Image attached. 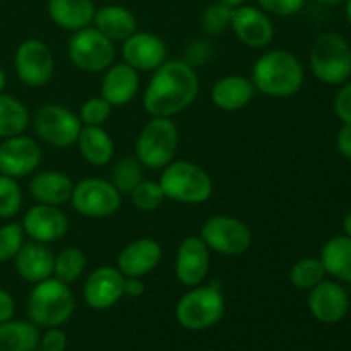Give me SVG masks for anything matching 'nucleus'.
Masks as SVG:
<instances>
[{"label": "nucleus", "mask_w": 351, "mask_h": 351, "mask_svg": "<svg viewBox=\"0 0 351 351\" xmlns=\"http://www.w3.org/2000/svg\"><path fill=\"white\" fill-rule=\"evenodd\" d=\"M199 95V77L184 60H165L154 71L146 93L144 108L151 117H171L187 110Z\"/></svg>", "instance_id": "1"}, {"label": "nucleus", "mask_w": 351, "mask_h": 351, "mask_svg": "<svg viewBox=\"0 0 351 351\" xmlns=\"http://www.w3.org/2000/svg\"><path fill=\"white\" fill-rule=\"evenodd\" d=\"M254 88L271 98H290L302 89L305 72L302 62L288 50H271L261 55L252 67Z\"/></svg>", "instance_id": "2"}, {"label": "nucleus", "mask_w": 351, "mask_h": 351, "mask_svg": "<svg viewBox=\"0 0 351 351\" xmlns=\"http://www.w3.org/2000/svg\"><path fill=\"white\" fill-rule=\"evenodd\" d=\"M75 308L74 295L69 285L57 278H48L34 285L27 297V317L41 328H60L72 317Z\"/></svg>", "instance_id": "3"}, {"label": "nucleus", "mask_w": 351, "mask_h": 351, "mask_svg": "<svg viewBox=\"0 0 351 351\" xmlns=\"http://www.w3.org/2000/svg\"><path fill=\"white\" fill-rule=\"evenodd\" d=\"M225 297L219 285H197L178 300L175 307L178 324L187 331H204L213 328L225 315Z\"/></svg>", "instance_id": "4"}, {"label": "nucleus", "mask_w": 351, "mask_h": 351, "mask_svg": "<svg viewBox=\"0 0 351 351\" xmlns=\"http://www.w3.org/2000/svg\"><path fill=\"white\" fill-rule=\"evenodd\" d=\"M312 74L329 86H339L351 77V47L345 36L328 31L315 38L311 55Z\"/></svg>", "instance_id": "5"}, {"label": "nucleus", "mask_w": 351, "mask_h": 351, "mask_svg": "<svg viewBox=\"0 0 351 351\" xmlns=\"http://www.w3.org/2000/svg\"><path fill=\"white\" fill-rule=\"evenodd\" d=\"M160 185L165 197L182 204H202L213 195V180L208 171L185 160L167 165Z\"/></svg>", "instance_id": "6"}, {"label": "nucleus", "mask_w": 351, "mask_h": 351, "mask_svg": "<svg viewBox=\"0 0 351 351\" xmlns=\"http://www.w3.org/2000/svg\"><path fill=\"white\" fill-rule=\"evenodd\" d=\"M178 147V129L167 117H151L136 143V158L143 167L161 170L175 160Z\"/></svg>", "instance_id": "7"}, {"label": "nucleus", "mask_w": 351, "mask_h": 351, "mask_svg": "<svg viewBox=\"0 0 351 351\" xmlns=\"http://www.w3.org/2000/svg\"><path fill=\"white\" fill-rule=\"evenodd\" d=\"M67 50L72 64L86 72H105L115 60V45L96 27L74 31Z\"/></svg>", "instance_id": "8"}, {"label": "nucleus", "mask_w": 351, "mask_h": 351, "mask_svg": "<svg viewBox=\"0 0 351 351\" xmlns=\"http://www.w3.org/2000/svg\"><path fill=\"white\" fill-rule=\"evenodd\" d=\"M38 137L50 146L71 147L77 143L82 122L71 108L62 105H43L33 117Z\"/></svg>", "instance_id": "9"}, {"label": "nucleus", "mask_w": 351, "mask_h": 351, "mask_svg": "<svg viewBox=\"0 0 351 351\" xmlns=\"http://www.w3.org/2000/svg\"><path fill=\"white\" fill-rule=\"evenodd\" d=\"M206 245L223 256H240L252 245V232L239 218L228 215H216L206 219L201 228Z\"/></svg>", "instance_id": "10"}, {"label": "nucleus", "mask_w": 351, "mask_h": 351, "mask_svg": "<svg viewBox=\"0 0 351 351\" xmlns=\"http://www.w3.org/2000/svg\"><path fill=\"white\" fill-rule=\"evenodd\" d=\"M71 204L86 218H108L122 206L120 192L103 178H84L74 185Z\"/></svg>", "instance_id": "11"}, {"label": "nucleus", "mask_w": 351, "mask_h": 351, "mask_svg": "<svg viewBox=\"0 0 351 351\" xmlns=\"http://www.w3.org/2000/svg\"><path fill=\"white\" fill-rule=\"evenodd\" d=\"M16 74L26 86L41 88L48 84L53 75V55L45 41L31 38L19 45L14 57Z\"/></svg>", "instance_id": "12"}, {"label": "nucleus", "mask_w": 351, "mask_h": 351, "mask_svg": "<svg viewBox=\"0 0 351 351\" xmlns=\"http://www.w3.org/2000/svg\"><path fill=\"white\" fill-rule=\"evenodd\" d=\"M41 161V147L33 137L14 136L0 144V173L12 178L31 175Z\"/></svg>", "instance_id": "13"}, {"label": "nucleus", "mask_w": 351, "mask_h": 351, "mask_svg": "<svg viewBox=\"0 0 351 351\" xmlns=\"http://www.w3.org/2000/svg\"><path fill=\"white\" fill-rule=\"evenodd\" d=\"M209 247L197 235L184 239L178 245L175 257V276L184 287H197L209 273Z\"/></svg>", "instance_id": "14"}, {"label": "nucleus", "mask_w": 351, "mask_h": 351, "mask_svg": "<svg viewBox=\"0 0 351 351\" xmlns=\"http://www.w3.org/2000/svg\"><path fill=\"white\" fill-rule=\"evenodd\" d=\"M308 311L322 324H338L350 311L348 291L338 281H321L308 293Z\"/></svg>", "instance_id": "15"}, {"label": "nucleus", "mask_w": 351, "mask_h": 351, "mask_svg": "<svg viewBox=\"0 0 351 351\" xmlns=\"http://www.w3.org/2000/svg\"><path fill=\"white\" fill-rule=\"evenodd\" d=\"M230 27L243 45L250 48H264L273 41L274 26L267 12L254 5H240L233 9Z\"/></svg>", "instance_id": "16"}, {"label": "nucleus", "mask_w": 351, "mask_h": 351, "mask_svg": "<svg viewBox=\"0 0 351 351\" xmlns=\"http://www.w3.org/2000/svg\"><path fill=\"white\" fill-rule=\"evenodd\" d=\"M125 276L117 267H96L86 280L82 288L84 302L95 311H105L113 307L123 297Z\"/></svg>", "instance_id": "17"}, {"label": "nucleus", "mask_w": 351, "mask_h": 351, "mask_svg": "<svg viewBox=\"0 0 351 351\" xmlns=\"http://www.w3.org/2000/svg\"><path fill=\"white\" fill-rule=\"evenodd\" d=\"M23 230L31 240L41 243H51L65 237L69 230V219L58 206L40 204L29 208L23 218Z\"/></svg>", "instance_id": "18"}, {"label": "nucleus", "mask_w": 351, "mask_h": 351, "mask_svg": "<svg viewBox=\"0 0 351 351\" xmlns=\"http://www.w3.org/2000/svg\"><path fill=\"white\" fill-rule=\"evenodd\" d=\"M123 62L137 72L156 71L167 60V45L154 33H134L123 41Z\"/></svg>", "instance_id": "19"}, {"label": "nucleus", "mask_w": 351, "mask_h": 351, "mask_svg": "<svg viewBox=\"0 0 351 351\" xmlns=\"http://www.w3.org/2000/svg\"><path fill=\"white\" fill-rule=\"evenodd\" d=\"M161 257L163 250L156 240L137 239L119 254L117 269L125 278H143L156 269Z\"/></svg>", "instance_id": "20"}, {"label": "nucleus", "mask_w": 351, "mask_h": 351, "mask_svg": "<svg viewBox=\"0 0 351 351\" xmlns=\"http://www.w3.org/2000/svg\"><path fill=\"white\" fill-rule=\"evenodd\" d=\"M53 259V252L48 249L47 243L31 240V242L23 243L17 256L14 257V266L24 281L36 285L51 278Z\"/></svg>", "instance_id": "21"}, {"label": "nucleus", "mask_w": 351, "mask_h": 351, "mask_svg": "<svg viewBox=\"0 0 351 351\" xmlns=\"http://www.w3.org/2000/svg\"><path fill=\"white\" fill-rule=\"evenodd\" d=\"M139 88V74L134 67L122 62L112 64L105 71L101 81V96L112 106L127 105Z\"/></svg>", "instance_id": "22"}, {"label": "nucleus", "mask_w": 351, "mask_h": 351, "mask_svg": "<svg viewBox=\"0 0 351 351\" xmlns=\"http://www.w3.org/2000/svg\"><path fill=\"white\" fill-rule=\"evenodd\" d=\"M74 184L71 177L57 170L40 171L29 182V192L40 204L62 206L71 201Z\"/></svg>", "instance_id": "23"}, {"label": "nucleus", "mask_w": 351, "mask_h": 351, "mask_svg": "<svg viewBox=\"0 0 351 351\" xmlns=\"http://www.w3.org/2000/svg\"><path fill=\"white\" fill-rule=\"evenodd\" d=\"M254 93H256V88L250 79L232 74L221 77L213 86L211 99L219 110L237 112L249 105L250 99L254 98Z\"/></svg>", "instance_id": "24"}, {"label": "nucleus", "mask_w": 351, "mask_h": 351, "mask_svg": "<svg viewBox=\"0 0 351 351\" xmlns=\"http://www.w3.org/2000/svg\"><path fill=\"white\" fill-rule=\"evenodd\" d=\"M48 16L58 27L79 31L93 23L96 7L93 0H48Z\"/></svg>", "instance_id": "25"}, {"label": "nucleus", "mask_w": 351, "mask_h": 351, "mask_svg": "<svg viewBox=\"0 0 351 351\" xmlns=\"http://www.w3.org/2000/svg\"><path fill=\"white\" fill-rule=\"evenodd\" d=\"M95 27L105 34L108 40L125 41L137 31V19L127 7L123 5H105L96 10Z\"/></svg>", "instance_id": "26"}, {"label": "nucleus", "mask_w": 351, "mask_h": 351, "mask_svg": "<svg viewBox=\"0 0 351 351\" xmlns=\"http://www.w3.org/2000/svg\"><path fill=\"white\" fill-rule=\"evenodd\" d=\"M75 144H79L82 158L93 167H106L115 154L113 139L101 127L84 125Z\"/></svg>", "instance_id": "27"}, {"label": "nucleus", "mask_w": 351, "mask_h": 351, "mask_svg": "<svg viewBox=\"0 0 351 351\" xmlns=\"http://www.w3.org/2000/svg\"><path fill=\"white\" fill-rule=\"evenodd\" d=\"M319 259L324 264L326 273L343 283H351V239L348 237L336 235L329 239Z\"/></svg>", "instance_id": "28"}, {"label": "nucleus", "mask_w": 351, "mask_h": 351, "mask_svg": "<svg viewBox=\"0 0 351 351\" xmlns=\"http://www.w3.org/2000/svg\"><path fill=\"white\" fill-rule=\"evenodd\" d=\"M40 338L38 326L31 321L0 322V351H36Z\"/></svg>", "instance_id": "29"}, {"label": "nucleus", "mask_w": 351, "mask_h": 351, "mask_svg": "<svg viewBox=\"0 0 351 351\" xmlns=\"http://www.w3.org/2000/svg\"><path fill=\"white\" fill-rule=\"evenodd\" d=\"M29 123V112L23 101L0 93V139L19 136Z\"/></svg>", "instance_id": "30"}, {"label": "nucleus", "mask_w": 351, "mask_h": 351, "mask_svg": "<svg viewBox=\"0 0 351 351\" xmlns=\"http://www.w3.org/2000/svg\"><path fill=\"white\" fill-rule=\"evenodd\" d=\"M86 269V256L79 247H65L53 259V278L69 285L77 281Z\"/></svg>", "instance_id": "31"}, {"label": "nucleus", "mask_w": 351, "mask_h": 351, "mask_svg": "<svg viewBox=\"0 0 351 351\" xmlns=\"http://www.w3.org/2000/svg\"><path fill=\"white\" fill-rule=\"evenodd\" d=\"M324 264L317 257H305L293 264L290 269V281L297 290H308L326 280Z\"/></svg>", "instance_id": "32"}, {"label": "nucleus", "mask_w": 351, "mask_h": 351, "mask_svg": "<svg viewBox=\"0 0 351 351\" xmlns=\"http://www.w3.org/2000/svg\"><path fill=\"white\" fill-rule=\"evenodd\" d=\"M143 178V165L137 158H123L112 171V184L120 194H130Z\"/></svg>", "instance_id": "33"}, {"label": "nucleus", "mask_w": 351, "mask_h": 351, "mask_svg": "<svg viewBox=\"0 0 351 351\" xmlns=\"http://www.w3.org/2000/svg\"><path fill=\"white\" fill-rule=\"evenodd\" d=\"M23 191L16 178L0 173V218L10 219L21 211Z\"/></svg>", "instance_id": "34"}, {"label": "nucleus", "mask_w": 351, "mask_h": 351, "mask_svg": "<svg viewBox=\"0 0 351 351\" xmlns=\"http://www.w3.org/2000/svg\"><path fill=\"white\" fill-rule=\"evenodd\" d=\"M134 206L141 211H154L163 204L165 197L163 189H161L160 182L154 180H141L136 187L130 192Z\"/></svg>", "instance_id": "35"}, {"label": "nucleus", "mask_w": 351, "mask_h": 351, "mask_svg": "<svg viewBox=\"0 0 351 351\" xmlns=\"http://www.w3.org/2000/svg\"><path fill=\"white\" fill-rule=\"evenodd\" d=\"M232 7L225 3L213 2L211 5L206 7L201 14V27L209 34H219L230 27L232 23Z\"/></svg>", "instance_id": "36"}, {"label": "nucleus", "mask_w": 351, "mask_h": 351, "mask_svg": "<svg viewBox=\"0 0 351 351\" xmlns=\"http://www.w3.org/2000/svg\"><path fill=\"white\" fill-rule=\"evenodd\" d=\"M24 243V230L21 223H7L0 226V263L14 261Z\"/></svg>", "instance_id": "37"}, {"label": "nucleus", "mask_w": 351, "mask_h": 351, "mask_svg": "<svg viewBox=\"0 0 351 351\" xmlns=\"http://www.w3.org/2000/svg\"><path fill=\"white\" fill-rule=\"evenodd\" d=\"M110 113H112V105L103 96H95L81 106L79 119L84 125L101 127L108 120Z\"/></svg>", "instance_id": "38"}, {"label": "nucleus", "mask_w": 351, "mask_h": 351, "mask_svg": "<svg viewBox=\"0 0 351 351\" xmlns=\"http://www.w3.org/2000/svg\"><path fill=\"white\" fill-rule=\"evenodd\" d=\"M307 0H257L259 9L264 12L274 14V16L288 17L300 12Z\"/></svg>", "instance_id": "39"}, {"label": "nucleus", "mask_w": 351, "mask_h": 351, "mask_svg": "<svg viewBox=\"0 0 351 351\" xmlns=\"http://www.w3.org/2000/svg\"><path fill=\"white\" fill-rule=\"evenodd\" d=\"M332 108H335L336 117L341 120V123H351V81L343 82L335 96Z\"/></svg>", "instance_id": "40"}, {"label": "nucleus", "mask_w": 351, "mask_h": 351, "mask_svg": "<svg viewBox=\"0 0 351 351\" xmlns=\"http://www.w3.org/2000/svg\"><path fill=\"white\" fill-rule=\"evenodd\" d=\"M67 336L60 328H50L40 338V351H65Z\"/></svg>", "instance_id": "41"}, {"label": "nucleus", "mask_w": 351, "mask_h": 351, "mask_svg": "<svg viewBox=\"0 0 351 351\" xmlns=\"http://www.w3.org/2000/svg\"><path fill=\"white\" fill-rule=\"evenodd\" d=\"M336 147L339 154L351 161V123H343L336 136Z\"/></svg>", "instance_id": "42"}, {"label": "nucleus", "mask_w": 351, "mask_h": 351, "mask_svg": "<svg viewBox=\"0 0 351 351\" xmlns=\"http://www.w3.org/2000/svg\"><path fill=\"white\" fill-rule=\"evenodd\" d=\"M16 314V302L9 291L0 288V322L10 321Z\"/></svg>", "instance_id": "43"}, {"label": "nucleus", "mask_w": 351, "mask_h": 351, "mask_svg": "<svg viewBox=\"0 0 351 351\" xmlns=\"http://www.w3.org/2000/svg\"><path fill=\"white\" fill-rule=\"evenodd\" d=\"M144 291H146V287L141 281V278H125V283H123V295L132 298L143 297Z\"/></svg>", "instance_id": "44"}, {"label": "nucleus", "mask_w": 351, "mask_h": 351, "mask_svg": "<svg viewBox=\"0 0 351 351\" xmlns=\"http://www.w3.org/2000/svg\"><path fill=\"white\" fill-rule=\"evenodd\" d=\"M343 232L348 239H351V211L343 218Z\"/></svg>", "instance_id": "45"}, {"label": "nucleus", "mask_w": 351, "mask_h": 351, "mask_svg": "<svg viewBox=\"0 0 351 351\" xmlns=\"http://www.w3.org/2000/svg\"><path fill=\"white\" fill-rule=\"evenodd\" d=\"M215 2H219V3H225V5L232 7V9H237V7L243 5V3L247 2V0H215Z\"/></svg>", "instance_id": "46"}, {"label": "nucleus", "mask_w": 351, "mask_h": 351, "mask_svg": "<svg viewBox=\"0 0 351 351\" xmlns=\"http://www.w3.org/2000/svg\"><path fill=\"white\" fill-rule=\"evenodd\" d=\"M317 2L326 7H335V5H339V3H345L346 0H317Z\"/></svg>", "instance_id": "47"}, {"label": "nucleus", "mask_w": 351, "mask_h": 351, "mask_svg": "<svg viewBox=\"0 0 351 351\" xmlns=\"http://www.w3.org/2000/svg\"><path fill=\"white\" fill-rule=\"evenodd\" d=\"M5 84H7V75H5V72H3V69L0 67V93H3Z\"/></svg>", "instance_id": "48"}, {"label": "nucleus", "mask_w": 351, "mask_h": 351, "mask_svg": "<svg viewBox=\"0 0 351 351\" xmlns=\"http://www.w3.org/2000/svg\"><path fill=\"white\" fill-rule=\"evenodd\" d=\"M346 9H345V12H346V19H348V23L351 24V0H346Z\"/></svg>", "instance_id": "49"}, {"label": "nucleus", "mask_w": 351, "mask_h": 351, "mask_svg": "<svg viewBox=\"0 0 351 351\" xmlns=\"http://www.w3.org/2000/svg\"><path fill=\"white\" fill-rule=\"evenodd\" d=\"M36 351H40V350H36Z\"/></svg>", "instance_id": "50"}]
</instances>
